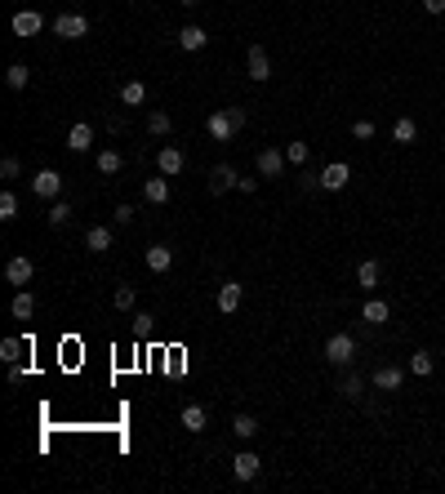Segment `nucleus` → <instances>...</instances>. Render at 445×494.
<instances>
[{
    "label": "nucleus",
    "instance_id": "obj_1",
    "mask_svg": "<svg viewBox=\"0 0 445 494\" xmlns=\"http://www.w3.org/2000/svg\"><path fill=\"white\" fill-rule=\"evenodd\" d=\"M241 125H245V107H219L214 116L205 121V134L214 143H232L241 134Z\"/></svg>",
    "mask_w": 445,
    "mask_h": 494
},
{
    "label": "nucleus",
    "instance_id": "obj_2",
    "mask_svg": "<svg viewBox=\"0 0 445 494\" xmlns=\"http://www.w3.org/2000/svg\"><path fill=\"white\" fill-rule=\"evenodd\" d=\"M352 356H356V343L348 339V334H329V343H325V361L329 366H352Z\"/></svg>",
    "mask_w": 445,
    "mask_h": 494
},
{
    "label": "nucleus",
    "instance_id": "obj_3",
    "mask_svg": "<svg viewBox=\"0 0 445 494\" xmlns=\"http://www.w3.org/2000/svg\"><path fill=\"white\" fill-rule=\"evenodd\" d=\"M54 31L62 40H80V36H89V18H85V13H58Z\"/></svg>",
    "mask_w": 445,
    "mask_h": 494
},
{
    "label": "nucleus",
    "instance_id": "obj_4",
    "mask_svg": "<svg viewBox=\"0 0 445 494\" xmlns=\"http://www.w3.org/2000/svg\"><path fill=\"white\" fill-rule=\"evenodd\" d=\"M36 276V263H31L27 254H18V258H9L5 263V281L9 285H18V290H27V281Z\"/></svg>",
    "mask_w": 445,
    "mask_h": 494
},
{
    "label": "nucleus",
    "instance_id": "obj_5",
    "mask_svg": "<svg viewBox=\"0 0 445 494\" xmlns=\"http://www.w3.org/2000/svg\"><path fill=\"white\" fill-rule=\"evenodd\" d=\"M31 192L45 196V201H58V196H62V174L58 170H40L36 178H31Z\"/></svg>",
    "mask_w": 445,
    "mask_h": 494
},
{
    "label": "nucleus",
    "instance_id": "obj_6",
    "mask_svg": "<svg viewBox=\"0 0 445 494\" xmlns=\"http://www.w3.org/2000/svg\"><path fill=\"white\" fill-rule=\"evenodd\" d=\"M254 165H258V174H263V178H281V170H285L290 160H285V152H281V147H263Z\"/></svg>",
    "mask_w": 445,
    "mask_h": 494
},
{
    "label": "nucleus",
    "instance_id": "obj_7",
    "mask_svg": "<svg viewBox=\"0 0 445 494\" xmlns=\"http://www.w3.org/2000/svg\"><path fill=\"white\" fill-rule=\"evenodd\" d=\"M348 178H352L348 160H334V165H325V170H321V178H317V183H321L325 192H343V187H348Z\"/></svg>",
    "mask_w": 445,
    "mask_h": 494
},
{
    "label": "nucleus",
    "instance_id": "obj_8",
    "mask_svg": "<svg viewBox=\"0 0 445 494\" xmlns=\"http://www.w3.org/2000/svg\"><path fill=\"white\" fill-rule=\"evenodd\" d=\"M245 72H250V80H258V85L272 76V58H268V49H263V45H254L250 54H245Z\"/></svg>",
    "mask_w": 445,
    "mask_h": 494
},
{
    "label": "nucleus",
    "instance_id": "obj_9",
    "mask_svg": "<svg viewBox=\"0 0 445 494\" xmlns=\"http://www.w3.org/2000/svg\"><path fill=\"white\" fill-rule=\"evenodd\" d=\"M258 472H263V459H258L254 450H241V454L232 459V476H236V481H254Z\"/></svg>",
    "mask_w": 445,
    "mask_h": 494
},
{
    "label": "nucleus",
    "instance_id": "obj_10",
    "mask_svg": "<svg viewBox=\"0 0 445 494\" xmlns=\"http://www.w3.org/2000/svg\"><path fill=\"white\" fill-rule=\"evenodd\" d=\"M156 165H160V174H165V178H178L187 160H183V152H178V147L170 143V147H160V152H156Z\"/></svg>",
    "mask_w": 445,
    "mask_h": 494
},
{
    "label": "nucleus",
    "instance_id": "obj_11",
    "mask_svg": "<svg viewBox=\"0 0 445 494\" xmlns=\"http://www.w3.org/2000/svg\"><path fill=\"white\" fill-rule=\"evenodd\" d=\"M401 383H405V370L401 366H378L374 370V388L378 392H401Z\"/></svg>",
    "mask_w": 445,
    "mask_h": 494
},
{
    "label": "nucleus",
    "instance_id": "obj_12",
    "mask_svg": "<svg viewBox=\"0 0 445 494\" xmlns=\"http://www.w3.org/2000/svg\"><path fill=\"white\" fill-rule=\"evenodd\" d=\"M67 147H72V152H89V147H94V125L89 121H76L67 129Z\"/></svg>",
    "mask_w": 445,
    "mask_h": 494
},
{
    "label": "nucleus",
    "instance_id": "obj_13",
    "mask_svg": "<svg viewBox=\"0 0 445 494\" xmlns=\"http://www.w3.org/2000/svg\"><path fill=\"white\" fill-rule=\"evenodd\" d=\"M40 27H45V18L36 9H18L13 13V31H18V36H40Z\"/></svg>",
    "mask_w": 445,
    "mask_h": 494
},
{
    "label": "nucleus",
    "instance_id": "obj_14",
    "mask_svg": "<svg viewBox=\"0 0 445 494\" xmlns=\"http://www.w3.org/2000/svg\"><path fill=\"white\" fill-rule=\"evenodd\" d=\"M111 241H116V236H111V227L94 223L89 232H85V250H94V254H107V250H111Z\"/></svg>",
    "mask_w": 445,
    "mask_h": 494
},
{
    "label": "nucleus",
    "instance_id": "obj_15",
    "mask_svg": "<svg viewBox=\"0 0 445 494\" xmlns=\"http://www.w3.org/2000/svg\"><path fill=\"white\" fill-rule=\"evenodd\" d=\"M241 299H245V285L241 281H223L219 285V312H236Z\"/></svg>",
    "mask_w": 445,
    "mask_h": 494
},
{
    "label": "nucleus",
    "instance_id": "obj_16",
    "mask_svg": "<svg viewBox=\"0 0 445 494\" xmlns=\"http://www.w3.org/2000/svg\"><path fill=\"white\" fill-rule=\"evenodd\" d=\"M205 40H209V36H205V27H196V23H187L183 31H178V45H183L187 54H201Z\"/></svg>",
    "mask_w": 445,
    "mask_h": 494
},
{
    "label": "nucleus",
    "instance_id": "obj_17",
    "mask_svg": "<svg viewBox=\"0 0 445 494\" xmlns=\"http://www.w3.org/2000/svg\"><path fill=\"white\" fill-rule=\"evenodd\" d=\"M147 268L152 272H170L174 268V250L170 245H147Z\"/></svg>",
    "mask_w": 445,
    "mask_h": 494
},
{
    "label": "nucleus",
    "instance_id": "obj_18",
    "mask_svg": "<svg viewBox=\"0 0 445 494\" xmlns=\"http://www.w3.org/2000/svg\"><path fill=\"white\" fill-rule=\"evenodd\" d=\"M378 281H383V268H378L374 258H366V263L356 268V285H361V290H378Z\"/></svg>",
    "mask_w": 445,
    "mask_h": 494
},
{
    "label": "nucleus",
    "instance_id": "obj_19",
    "mask_svg": "<svg viewBox=\"0 0 445 494\" xmlns=\"http://www.w3.org/2000/svg\"><path fill=\"white\" fill-rule=\"evenodd\" d=\"M183 427L187 432H205L209 427V410L205 405H183Z\"/></svg>",
    "mask_w": 445,
    "mask_h": 494
},
{
    "label": "nucleus",
    "instance_id": "obj_20",
    "mask_svg": "<svg viewBox=\"0 0 445 494\" xmlns=\"http://www.w3.org/2000/svg\"><path fill=\"white\" fill-rule=\"evenodd\" d=\"M236 170H232V165H214V170H209V187L214 192H227V187H236Z\"/></svg>",
    "mask_w": 445,
    "mask_h": 494
},
{
    "label": "nucleus",
    "instance_id": "obj_21",
    "mask_svg": "<svg viewBox=\"0 0 445 494\" xmlns=\"http://www.w3.org/2000/svg\"><path fill=\"white\" fill-rule=\"evenodd\" d=\"M143 196H147V205H165L170 201V178H147V187H143Z\"/></svg>",
    "mask_w": 445,
    "mask_h": 494
},
{
    "label": "nucleus",
    "instance_id": "obj_22",
    "mask_svg": "<svg viewBox=\"0 0 445 494\" xmlns=\"http://www.w3.org/2000/svg\"><path fill=\"white\" fill-rule=\"evenodd\" d=\"M121 103L125 107H143L147 103V85H143V80H125V85H121Z\"/></svg>",
    "mask_w": 445,
    "mask_h": 494
},
{
    "label": "nucleus",
    "instance_id": "obj_23",
    "mask_svg": "<svg viewBox=\"0 0 445 494\" xmlns=\"http://www.w3.org/2000/svg\"><path fill=\"white\" fill-rule=\"evenodd\" d=\"M121 165H125V156L116 152V147H103V152H98V174H121Z\"/></svg>",
    "mask_w": 445,
    "mask_h": 494
},
{
    "label": "nucleus",
    "instance_id": "obj_24",
    "mask_svg": "<svg viewBox=\"0 0 445 494\" xmlns=\"http://www.w3.org/2000/svg\"><path fill=\"white\" fill-rule=\"evenodd\" d=\"M13 317H18V321H31V312H36V299H31V290H18V294H13Z\"/></svg>",
    "mask_w": 445,
    "mask_h": 494
},
{
    "label": "nucleus",
    "instance_id": "obj_25",
    "mask_svg": "<svg viewBox=\"0 0 445 494\" xmlns=\"http://www.w3.org/2000/svg\"><path fill=\"white\" fill-rule=\"evenodd\" d=\"M361 317H366V321H370V325H383V321H388V317H392V307H388V303H383V299H370V303H366V307H361Z\"/></svg>",
    "mask_w": 445,
    "mask_h": 494
},
{
    "label": "nucleus",
    "instance_id": "obj_26",
    "mask_svg": "<svg viewBox=\"0 0 445 494\" xmlns=\"http://www.w3.org/2000/svg\"><path fill=\"white\" fill-rule=\"evenodd\" d=\"M436 370V361H432V352H414V356H410V374H414V378H427V374H432Z\"/></svg>",
    "mask_w": 445,
    "mask_h": 494
},
{
    "label": "nucleus",
    "instance_id": "obj_27",
    "mask_svg": "<svg viewBox=\"0 0 445 494\" xmlns=\"http://www.w3.org/2000/svg\"><path fill=\"white\" fill-rule=\"evenodd\" d=\"M232 432H236V441H250V437L258 432V419H254V415H236V419H232Z\"/></svg>",
    "mask_w": 445,
    "mask_h": 494
},
{
    "label": "nucleus",
    "instance_id": "obj_28",
    "mask_svg": "<svg viewBox=\"0 0 445 494\" xmlns=\"http://www.w3.org/2000/svg\"><path fill=\"white\" fill-rule=\"evenodd\" d=\"M45 219H49V227H67V223H72V205H67V201H54Z\"/></svg>",
    "mask_w": 445,
    "mask_h": 494
},
{
    "label": "nucleus",
    "instance_id": "obj_29",
    "mask_svg": "<svg viewBox=\"0 0 445 494\" xmlns=\"http://www.w3.org/2000/svg\"><path fill=\"white\" fill-rule=\"evenodd\" d=\"M392 138H397V143H414L419 138V125L410 121V116H401L397 125H392Z\"/></svg>",
    "mask_w": 445,
    "mask_h": 494
},
{
    "label": "nucleus",
    "instance_id": "obj_30",
    "mask_svg": "<svg viewBox=\"0 0 445 494\" xmlns=\"http://www.w3.org/2000/svg\"><path fill=\"white\" fill-rule=\"evenodd\" d=\"M23 352H27V339H5V343H0V356H5L9 366H18Z\"/></svg>",
    "mask_w": 445,
    "mask_h": 494
},
{
    "label": "nucleus",
    "instance_id": "obj_31",
    "mask_svg": "<svg viewBox=\"0 0 445 494\" xmlns=\"http://www.w3.org/2000/svg\"><path fill=\"white\" fill-rule=\"evenodd\" d=\"M170 116H165V111H152V116H147V134H156V138H165V134H170Z\"/></svg>",
    "mask_w": 445,
    "mask_h": 494
},
{
    "label": "nucleus",
    "instance_id": "obj_32",
    "mask_svg": "<svg viewBox=\"0 0 445 494\" xmlns=\"http://www.w3.org/2000/svg\"><path fill=\"white\" fill-rule=\"evenodd\" d=\"M0 219H5V223L18 219V196H13V192H0Z\"/></svg>",
    "mask_w": 445,
    "mask_h": 494
},
{
    "label": "nucleus",
    "instance_id": "obj_33",
    "mask_svg": "<svg viewBox=\"0 0 445 494\" xmlns=\"http://www.w3.org/2000/svg\"><path fill=\"white\" fill-rule=\"evenodd\" d=\"M5 80H9V89H27V80H31V72L23 67V62H13V67L5 72Z\"/></svg>",
    "mask_w": 445,
    "mask_h": 494
},
{
    "label": "nucleus",
    "instance_id": "obj_34",
    "mask_svg": "<svg viewBox=\"0 0 445 494\" xmlns=\"http://www.w3.org/2000/svg\"><path fill=\"white\" fill-rule=\"evenodd\" d=\"M111 303H116L121 312H129V307L138 303V290H134V285H121V290H116V299H111Z\"/></svg>",
    "mask_w": 445,
    "mask_h": 494
},
{
    "label": "nucleus",
    "instance_id": "obj_35",
    "mask_svg": "<svg viewBox=\"0 0 445 494\" xmlns=\"http://www.w3.org/2000/svg\"><path fill=\"white\" fill-rule=\"evenodd\" d=\"M361 388H366V383H361V374H348V378L339 383V392H343L348 401H356V397H361Z\"/></svg>",
    "mask_w": 445,
    "mask_h": 494
},
{
    "label": "nucleus",
    "instance_id": "obj_36",
    "mask_svg": "<svg viewBox=\"0 0 445 494\" xmlns=\"http://www.w3.org/2000/svg\"><path fill=\"white\" fill-rule=\"evenodd\" d=\"M285 160L290 165H303L307 160V143H285Z\"/></svg>",
    "mask_w": 445,
    "mask_h": 494
},
{
    "label": "nucleus",
    "instance_id": "obj_37",
    "mask_svg": "<svg viewBox=\"0 0 445 494\" xmlns=\"http://www.w3.org/2000/svg\"><path fill=\"white\" fill-rule=\"evenodd\" d=\"M378 134V129H374V121H356L352 125V138H361V143H366V138H374Z\"/></svg>",
    "mask_w": 445,
    "mask_h": 494
},
{
    "label": "nucleus",
    "instance_id": "obj_38",
    "mask_svg": "<svg viewBox=\"0 0 445 494\" xmlns=\"http://www.w3.org/2000/svg\"><path fill=\"white\" fill-rule=\"evenodd\" d=\"M111 219H116V227H129V223H134V205H116Z\"/></svg>",
    "mask_w": 445,
    "mask_h": 494
},
{
    "label": "nucleus",
    "instance_id": "obj_39",
    "mask_svg": "<svg viewBox=\"0 0 445 494\" xmlns=\"http://www.w3.org/2000/svg\"><path fill=\"white\" fill-rule=\"evenodd\" d=\"M0 174H5V178H18V160H13V156H5V165H0Z\"/></svg>",
    "mask_w": 445,
    "mask_h": 494
},
{
    "label": "nucleus",
    "instance_id": "obj_40",
    "mask_svg": "<svg viewBox=\"0 0 445 494\" xmlns=\"http://www.w3.org/2000/svg\"><path fill=\"white\" fill-rule=\"evenodd\" d=\"M236 187H241L245 196H250V192H258V178H236Z\"/></svg>",
    "mask_w": 445,
    "mask_h": 494
},
{
    "label": "nucleus",
    "instance_id": "obj_41",
    "mask_svg": "<svg viewBox=\"0 0 445 494\" xmlns=\"http://www.w3.org/2000/svg\"><path fill=\"white\" fill-rule=\"evenodd\" d=\"M134 321H138V325H134L138 334H152V317H147V312H143V317H134Z\"/></svg>",
    "mask_w": 445,
    "mask_h": 494
},
{
    "label": "nucleus",
    "instance_id": "obj_42",
    "mask_svg": "<svg viewBox=\"0 0 445 494\" xmlns=\"http://www.w3.org/2000/svg\"><path fill=\"white\" fill-rule=\"evenodd\" d=\"M27 378V366H9V383H23Z\"/></svg>",
    "mask_w": 445,
    "mask_h": 494
},
{
    "label": "nucleus",
    "instance_id": "obj_43",
    "mask_svg": "<svg viewBox=\"0 0 445 494\" xmlns=\"http://www.w3.org/2000/svg\"><path fill=\"white\" fill-rule=\"evenodd\" d=\"M423 9L427 13H445V0H423Z\"/></svg>",
    "mask_w": 445,
    "mask_h": 494
},
{
    "label": "nucleus",
    "instance_id": "obj_44",
    "mask_svg": "<svg viewBox=\"0 0 445 494\" xmlns=\"http://www.w3.org/2000/svg\"><path fill=\"white\" fill-rule=\"evenodd\" d=\"M178 5H201V0H178Z\"/></svg>",
    "mask_w": 445,
    "mask_h": 494
}]
</instances>
